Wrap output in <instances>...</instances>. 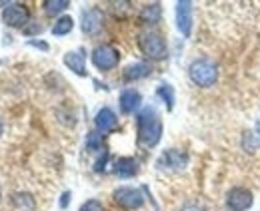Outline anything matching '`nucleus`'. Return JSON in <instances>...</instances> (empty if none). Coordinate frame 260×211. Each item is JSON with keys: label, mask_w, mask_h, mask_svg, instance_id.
Wrapping results in <instances>:
<instances>
[{"label": "nucleus", "mask_w": 260, "mask_h": 211, "mask_svg": "<svg viewBox=\"0 0 260 211\" xmlns=\"http://www.w3.org/2000/svg\"><path fill=\"white\" fill-rule=\"evenodd\" d=\"M2 132H4V125H2V121H0V136H2Z\"/></svg>", "instance_id": "obj_29"}, {"label": "nucleus", "mask_w": 260, "mask_h": 211, "mask_svg": "<svg viewBox=\"0 0 260 211\" xmlns=\"http://www.w3.org/2000/svg\"><path fill=\"white\" fill-rule=\"evenodd\" d=\"M114 174L120 178V180H130V178H134L136 174H138V170H140V165H138V161L134 159V157H130V155H124V157H118L116 161H114Z\"/></svg>", "instance_id": "obj_13"}, {"label": "nucleus", "mask_w": 260, "mask_h": 211, "mask_svg": "<svg viewBox=\"0 0 260 211\" xmlns=\"http://www.w3.org/2000/svg\"><path fill=\"white\" fill-rule=\"evenodd\" d=\"M176 28L184 38L190 36L192 32V2H176Z\"/></svg>", "instance_id": "obj_9"}, {"label": "nucleus", "mask_w": 260, "mask_h": 211, "mask_svg": "<svg viewBox=\"0 0 260 211\" xmlns=\"http://www.w3.org/2000/svg\"><path fill=\"white\" fill-rule=\"evenodd\" d=\"M0 199H2V189H0Z\"/></svg>", "instance_id": "obj_30"}, {"label": "nucleus", "mask_w": 260, "mask_h": 211, "mask_svg": "<svg viewBox=\"0 0 260 211\" xmlns=\"http://www.w3.org/2000/svg\"><path fill=\"white\" fill-rule=\"evenodd\" d=\"M106 161H108V151L104 150V151H102V155L96 159V163H94V172H98V174H100V172H104Z\"/></svg>", "instance_id": "obj_24"}, {"label": "nucleus", "mask_w": 260, "mask_h": 211, "mask_svg": "<svg viewBox=\"0 0 260 211\" xmlns=\"http://www.w3.org/2000/svg\"><path fill=\"white\" fill-rule=\"evenodd\" d=\"M180 211H208V209H206L204 205H200V203H194V201H192V203L182 205V209H180Z\"/></svg>", "instance_id": "obj_27"}, {"label": "nucleus", "mask_w": 260, "mask_h": 211, "mask_svg": "<svg viewBox=\"0 0 260 211\" xmlns=\"http://www.w3.org/2000/svg\"><path fill=\"white\" fill-rule=\"evenodd\" d=\"M64 66L74 72L76 76H86V56L82 50H72V52H66L64 54Z\"/></svg>", "instance_id": "obj_14"}, {"label": "nucleus", "mask_w": 260, "mask_h": 211, "mask_svg": "<svg viewBox=\"0 0 260 211\" xmlns=\"http://www.w3.org/2000/svg\"><path fill=\"white\" fill-rule=\"evenodd\" d=\"M156 96L162 98V102L166 104V110H172L174 108V90L170 84H160L156 88Z\"/></svg>", "instance_id": "obj_20"}, {"label": "nucleus", "mask_w": 260, "mask_h": 211, "mask_svg": "<svg viewBox=\"0 0 260 211\" xmlns=\"http://www.w3.org/2000/svg\"><path fill=\"white\" fill-rule=\"evenodd\" d=\"M156 165L160 170H168V172H180V170H184L188 165V153L182 150H176V148L166 150L158 157Z\"/></svg>", "instance_id": "obj_8"}, {"label": "nucleus", "mask_w": 260, "mask_h": 211, "mask_svg": "<svg viewBox=\"0 0 260 211\" xmlns=\"http://www.w3.org/2000/svg\"><path fill=\"white\" fill-rule=\"evenodd\" d=\"M150 72H152L150 64H146V62H134V64H130V66H126L122 70V78H124V82H136V80H142V78L150 76Z\"/></svg>", "instance_id": "obj_16"}, {"label": "nucleus", "mask_w": 260, "mask_h": 211, "mask_svg": "<svg viewBox=\"0 0 260 211\" xmlns=\"http://www.w3.org/2000/svg\"><path fill=\"white\" fill-rule=\"evenodd\" d=\"M86 150L88 151H104V146H102V134L90 132V134L86 136Z\"/></svg>", "instance_id": "obj_21"}, {"label": "nucleus", "mask_w": 260, "mask_h": 211, "mask_svg": "<svg viewBox=\"0 0 260 211\" xmlns=\"http://www.w3.org/2000/svg\"><path fill=\"white\" fill-rule=\"evenodd\" d=\"M10 207L12 211H36V199L28 191H16L10 197Z\"/></svg>", "instance_id": "obj_15"}, {"label": "nucleus", "mask_w": 260, "mask_h": 211, "mask_svg": "<svg viewBox=\"0 0 260 211\" xmlns=\"http://www.w3.org/2000/svg\"><path fill=\"white\" fill-rule=\"evenodd\" d=\"M2 22L10 28H26L30 24V10L26 8V4L8 2L2 10Z\"/></svg>", "instance_id": "obj_6"}, {"label": "nucleus", "mask_w": 260, "mask_h": 211, "mask_svg": "<svg viewBox=\"0 0 260 211\" xmlns=\"http://www.w3.org/2000/svg\"><path fill=\"white\" fill-rule=\"evenodd\" d=\"M74 28V20H72V16H58L56 18V22H54V26H52V34L54 36H66V34H70Z\"/></svg>", "instance_id": "obj_18"}, {"label": "nucleus", "mask_w": 260, "mask_h": 211, "mask_svg": "<svg viewBox=\"0 0 260 211\" xmlns=\"http://www.w3.org/2000/svg\"><path fill=\"white\" fill-rule=\"evenodd\" d=\"M188 78L200 88H210L218 82V66L208 58H196L188 66Z\"/></svg>", "instance_id": "obj_3"}, {"label": "nucleus", "mask_w": 260, "mask_h": 211, "mask_svg": "<svg viewBox=\"0 0 260 211\" xmlns=\"http://www.w3.org/2000/svg\"><path fill=\"white\" fill-rule=\"evenodd\" d=\"M136 44L140 48V52L150 58V60H164L168 56V44L166 38L154 28H144L138 32L136 36Z\"/></svg>", "instance_id": "obj_2"}, {"label": "nucleus", "mask_w": 260, "mask_h": 211, "mask_svg": "<svg viewBox=\"0 0 260 211\" xmlns=\"http://www.w3.org/2000/svg\"><path fill=\"white\" fill-rule=\"evenodd\" d=\"M162 18V6L158 2L154 4H144L142 10H140V22L146 24V26H152V24H158Z\"/></svg>", "instance_id": "obj_17"}, {"label": "nucleus", "mask_w": 260, "mask_h": 211, "mask_svg": "<svg viewBox=\"0 0 260 211\" xmlns=\"http://www.w3.org/2000/svg\"><path fill=\"white\" fill-rule=\"evenodd\" d=\"M22 32L30 38V36H34V34H40L42 32V24H38V22H32L30 26H26V28H22Z\"/></svg>", "instance_id": "obj_25"}, {"label": "nucleus", "mask_w": 260, "mask_h": 211, "mask_svg": "<svg viewBox=\"0 0 260 211\" xmlns=\"http://www.w3.org/2000/svg\"><path fill=\"white\" fill-rule=\"evenodd\" d=\"M162 140V120L156 108L146 106L136 116V142L140 148L150 150Z\"/></svg>", "instance_id": "obj_1"}, {"label": "nucleus", "mask_w": 260, "mask_h": 211, "mask_svg": "<svg viewBox=\"0 0 260 211\" xmlns=\"http://www.w3.org/2000/svg\"><path fill=\"white\" fill-rule=\"evenodd\" d=\"M78 211H106V209H104L102 201H98V199H88V201H84V203L80 205Z\"/></svg>", "instance_id": "obj_23"}, {"label": "nucleus", "mask_w": 260, "mask_h": 211, "mask_svg": "<svg viewBox=\"0 0 260 211\" xmlns=\"http://www.w3.org/2000/svg\"><path fill=\"white\" fill-rule=\"evenodd\" d=\"M142 104V94L134 88H126V90L120 92V98H118V106H120V112L124 116L134 114Z\"/></svg>", "instance_id": "obj_12"}, {"label": "nucleus", "mask_w": 260, "mask_h": 211, "mask_svg": "<svg viewBox=\"0 0 260 211\" xmlns=\"http://www.w3.org/2000/svg\"><path fill=\"white\" fill-rule=\"evenodd\" d=\"M94 125H96L98 134L106 136V134H110V132L116 130L118 118H116V114L106 106V108H100V110L96 112V116H94Z\"/></svg>", "instance_id": "obj_10"}, {"label": "nucleus", "mask_w": 260, "mask_h": 211, "mask_svg": "<svg viewBox=\"0 0 260 211\" xmlns=\"http://www.w3.org/2000/svg\"><path fill=\"white\" fill-rule=\"evenodd\" d=\"M28 46H34V48H38V50H42V52H48V48H50V46H48V44H46V42H42V40H28Z\"/></svg>", "instance_id": "obj_26"}, {"label": "nucleus", "mask_w": 260, "mask_h": 211, "mask_svg": "<svg viewBox=\"0 0 260 211\" xmlns=\"http://www.w3.org/2000/svg\"><path fill=\"white\" fill-rule=\"evenodd\" d=\"M68 203H70V191H64L62 197H60V209H66Z\"/></svg>", "instance_id": "obj_28"}, {"label": "nucleus", "mask_w": 260, "mask_h": 211, "mask_svg": "<svg viewBox=\"0 0 260 211\" xmlns=\"http://www.w3.org/2000/svg\"><path fill=\"white\" fill-rule=\"evenodd\" d=\"M254 203V195L246 187H232L226 193V205L228 211H248Z\"/></svg>", "instance_id": "obj_7"}, {"label": "nucleus", "mask_w": 260, "mask_h": 211, "mask_svg": "<svg viewBox=\"0 0 260 211\" xmlns=\"http://www.w3.org/2000/svg\"><path fill=\"white\" fill-rule=\"evenodd\" d=\"M102 12H100V8L96 6H92V8H84L82 10V30L84 34H90V36H94L98 32L102 30Z\"/></svg>", "instance_id": "obj_11"}, {"label": "nucleus", "mask_w": 260, "mask_h": 211, "mask_svg": "<svg viewBox=\"0 0 260 211\" xmlns=\"http://www.w3.org/2000/svg\"><path fill=\"white\" fill-rule=\"evenodd\" d=\"M112 201L124 211H136L144 205V195L140 189L130 187V185H120L112 191Z\"/></svg>", "instance_id": "obj_4"}, {"label": "nucleus", "mask_w": 260, "mask_h": 211, "mask_svg": "<svg viewBox=\"0 0 260 211\" xmlns=\"http://www.w3.org/2000/svg\"><path fill=\"white\" fill-rule=\"evenodd\" d=\"M68 6H70L68 0H44L42 2V8H44V12L48 16H58L60 12H64Z\"/></svg>", "instance_id": "obj_19"}, {"label": "nucleus", "mask_w": 260, "mask_h": 211, "mask_svg": "<svg viewBox=\"0 0 260 211\" xmlns=\"http://www.w3.org/2000/svg\"><path fill=\"white\" fill-rule=\"evenodd\" d=\"M242 150L248 151V153H254V151L258 150V138L252 132H244V136H242Z\"/></svg>", "instance_id": "obj_22"}, {"label": "nucleus", "mask_w": 260, "mask_h": 211, "mask_svg": "<svg viewBox=\"0 0 260 211\" xmlns=\"http://www.w3.org/2000/svg\"><path fill=\"white\" fill-rule=\"evenodd\" d=\"M90 60L94 64V68L100 72H110L120 64V52L112 46V44H98L92 50Z\"/></svg>", "instance_id": "obj_5"}]
</instances>
